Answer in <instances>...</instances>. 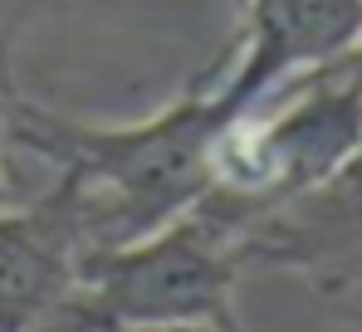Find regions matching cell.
Returning a JSON list of instances; mask_svg holds the SVG:
<instances>
[{
	"label": "cell",
	"mask_w": 362,
	"mask_h": 332,
	"mask_svg": "<svg viewBox=\"0 0 362 332\" xmlns=\"http://www.w3.org/2000/svg\"><path fill=\"white\" fill-rule=\"evenodd\" d=\"M10 83H0V211L10 206V171H5V147H10Z\"/></svg>",
	"instance_id": "5b68a950"
},
{
	"label": "cell",
	"mask_w": 362,
	"mask_h": 332,
	"mask_svg": "<svg viewBox=\"0 0 362 332\" xmlns=\"http://www.w3.org/2000/svg\"><path fill=\"white\" fill-rule=\"evenodd\" d=\"M83 278V249L49 201L0 211V332H35Z\"/></svg>",
	"instance_id": "277c9868"
},
{
	"label": "cell",
	"mask_w": 362,
	"mask_h": 332,
	"mask_svg": "<svg viewBox=\"0 0 362 332\" xmlns=\"http://www.w3.org/2000/svg\"><path fill=\"white\" fill-rule=\"evenodd\" d=\"M250 269H284L323 293L362 288V147L333 176L255 220Z\"/></svg>",
	"instance_id": "3957f363"
},
{
	"label": "cell",
	"mask_w": 362,
	"mask_h": 332,
	"mask_svg": "<svg viewBox=\"0 0 362 332\" xmlns=\"http://www.w3.org/2000/svg\"><path fill=\"white\" fill-rule=\"evenodd\" d=\"M137 332H230V328H137Z\"/></svg>",
	"instance_id": "8992f818"
},
{
	"label": "cell",
	"mask_w": 362,
	"mask_h": 332,
	"mask_svg": "<svg viewBox=\"0 0 362 332\" xmlns=\"http://www.w3.org/2000/svg\"><path fill=\"white\" fill-rule=\"evenodd\" d=\"M255 211L206 191L177 220L98 254L78 298L118 332L137 328H230L240 332V278L250 274Z\"/></svg>",
	"instance_id": "7a4b0ae2"
},
{
	"label": "cell",
	"mask_w": 362,
	"mask_h": 332,
	"mask_svg": "<svg viewBox=\"0 0 362 332\" xmlns=\"http://www.w3.org/2000/svg\"><path fill=\"white\" fill-rule=\"evenodd\" d=\"M221 69L226 49L201 69V78L177 103L122 127L74 122L25 93H10V147L54 166L45 201L78 239L83 269L98 254L177 220L211 191L216 147L240 117L221 83Z\"/></svg>",
	"instance_id": "6da1fadb"
}]
</instances>
